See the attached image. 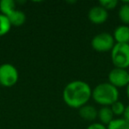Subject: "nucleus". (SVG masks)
<instances>
[{
  "label": "nucleus",
  "mask_w": 129,
  "mask_h": 129,
  "mask_svg": "<svg viewBox=\"0 0 129 129\" xmlns=\"http://www.w3.org/2000/svg\"><path fill=\"white\" fill-rule=\"evenodd\" d=\"M111 59L113 66L118 68L129 67V44L115 43L111 51Z\"/></svg>",
  "instance_id": "3"
},
{
  "label": "nucleus",
  "mask_w": 129,
  "mask_h": 129,
  "mask_svg": "<svg viewBox=\"0 0 129 129\" xmlns=\"http://www.w3.org/2000/svg\"><path fill=\"white\" fill-rule=\"evenodd\" d=\"M91 96V88L83 81H73L67 83L62 94L64 104L70 108L78 110L88 104Z\"/></svg>",
  "instance_id": "1"
},
{
  "label": "nucleus",
  "mask_w": 129,
  "mask_h": 129,
  "mask_svg": "<svg viewBox=\"0 0 129 129\" xmlns=\"http://www.w3.org/2000/svg\"><path fill=\"white\" fill-rule=\"evenodd\" d=\"M118 15L123 25L129 26V2H125L120 6Z\"/></svg>",
  "instance_id": "13"
},
{
  "label": "nucleus",
  "mask_w": 129,
  "mask_h": 129,
  "mask_svg": "<svg viewBox=\"0 0 129 129\" xmlns=\"http://www.w3.org/2000/svg\"><path fill=\"white\" fill-rule=\"evenodd\" d=\"M107 129H129V123L123 118H114L107 125Z\"/></svg>",
  "instance_id": "15"
},
{
  "label": "nucleus",
  "mask_w": 129,
  "mask_h": 129,
  "mask_svg": "<svg viewBox=\"0 0 129 129\" xmlns=\"http://www.w3.org/2000/svg\"><path fill=\"white\" fill-rule=\"evenodd\" d=\"M12 25L6 15L0 13V36H6L11 30Z\"/></svg>",
  "instance_id": "14"
},
{
  "label": "nucleus",
  "mask_w": 129,
  "mask_h": 129,
  "mask_svg": "<svg viewBox=\"0 0 129 129\" xmlns=\"http://www.w3.org/2000/svg\"><path fill=\"white\" fill-rule=\"evenodd\" d=\"M97 111L91 104H85L79 109V115L82 119L87 121H94L97 118Z\"/></svg>",
  "instance_id": "9"
},
{
  "label": "nucleus",
  "mask_w": 129,
  "mask_h": 129,
  "mask_svg": "<svg viewBox=\"0 0 129 129\" xmlns=\"http://www.w3.org/2000/svg\"><path fill=\"white\" fill-rule=\"evenodd\" d=\"M110 107H111V111H112L114 116L115 115H116V116H121V115H123L124 111H125V106L123 103L118 100L117 102H115L114 104H111Z\"/></svg>",
  "instance_id": "16"
},
{
  "label": "nucleus",
  "mask_w": 129,
  "mask_h": 129,
  "mask_svg": "<svg viewBox=\"0 0 129 129\" xmlns=\"http://www.w3.org/2000/svg\"><path fill=\"white\" fill-rule=\"evenodd\" d=\"M108 82L111 83L115 88H124L129 84V76L126 69L114 67L110 71L108 74Z\"/></svg>",
  "instance_id": "6"
},
{
  "label": "nucleus",
  "mask_w": 129,
  "mask_h": 129,
  "mask_svg": "<svg viewBox=\"0 0 129 129\" xmlns=\"http://www.w3.org/2000/svg\"><path fill=\"white\" fill-rule=\"evenodd\" d=\"M97 118L99 119L101 124L107 126L113 119H114V114L111 111L110 106H103L98 110L97 112Z\"/></svg>",
  "instance_id": "10"
},
{
  "label": "nucleus",
  "mask_w": 129,
  "mask_h": 129,
  "mask_svg": "<svg viewBox=\"0 0 129 129\" xmlns=\"http://www.w3.org/2000/svg\"><path fill=\"white\" fill-rule=\"evenodd\" d=\"M126 70H127V73H128V76H129V67H128V68L126 69Z\"/></svg>",
  "instance_id": "21"
},
{
  "label": "nucleus",
  "mask_w": 129,
  "mask_h": 129,
  "mask_svg": "<svg viewBox=\"0 0 129 129\" xmlns=\"http://www.w3.org/2000/svg\"><path fill=\"white\" fill-rule=\"evenodd\" d=\"M115 41L113 36L110 33L103 32L97 34L92 38L91 46L93 50L97 52H111L115 45Z\"/></svg>",
  "instance_id": "5"
},
{
  "label": "nucleus",
  "mask_w": 129,
  "mask_h": 129,
  "mask_svg": "<svg viewBox=\"0 0 129 129\" xmlns=\"http://www.w3.org/2000/svg\"><path fill=\"white\" fill-rule=\"evenodd\" d=\"M16 9V3L13 0H1L0 1V12L1 14L8 16Z\"/></svg>",
  "instance_id": "12"
},
{
  "label": "nucleus",
  "mask_w": 129,
  "mask_h": 129,
  "mask_svg": "<svg viewBox=\"0 0 129 129\" xmlns=\"http://www.w3.org/2000/svg\"><path fill=\"white\" fill-rule=\"evenodd\" d=\"M118 2L117 0H101L99 1V6H101L106 11L113 10L118 6Z\"/></svg>",
  "instance_id": "17"
},
{
  "label": "nucleus",
  "mask_w": 129,
  "mask_h": 129,
  "mask_svg": "<svg viewBox=\"0 0 129 129\" xmlns=\"http://www.w3.org/2000/svg\"><path fill=\"white\" fill-rule=\"evenodd\" d=\"M126 96L129 100V84L127 85V87H126Z\"/></svg>",
  "instance_id": "20"
},
{
  "label": "nucleus",
  "mask_w": 129,
  "mask_h": 129,
  "mask_svg": "<svg viewBox=\"0 0 129 129\" xmlns=\"http://www.w3.org/2000/svg\"><path fill=\"white\" fill-rule=\"evenodd\" d=\"M0 87H1V85H0Z\"/></svg>",
  "instance_id": "22"
},
{
  "label": "nucleus",
  "mask_w": 129,
  "mask_h": 129,
  "mask_svg": "<svg viewBox=\"0 0 129 129\" xmlns=\"http://www.w3.org/2000/svg\"><path fill=\"white\" fill-rule=\"evenodd\" d=\"M87 129H107V126L103 124H101L100 122H95L92 123L87 127Z\"/></svg>",
  "instance_id": "18"
},
{
  "label": "nucleus",
  "mask_w": 129,
  "mask_h": 129,
  "mask_svg": "<svg viewBox=\"0 0 129 129\" xmlns=\"http://www.w3.org/2000/svg\"><path fill=\"white\" fill-rule=\"evenodd\" d=\"M118 89L109 82H102L92 90L93 100L102 106H111L118 100Z\"/></svg>",
  "instance_id": "2"
},
{
  "label": "nucleus",
  "mask_w": 129,
  "mask_h": 129,
  "mask_svg": "<svg viewBox=\"0 0 129 129\" xmlns=\"http://www.w3.org/2000/svg\"><path fill=\"white\" fill-rule=\"evenodd\" d=\"M19 80V72L16 67L9 63L0 66V85L5 88H12Z\"/></svg>",
  "instance_id": "4"
},
{
  "label": "nucleus",
  "mask_w": 129,
  "mask_h": 129,
  "mask_svg": "<svg viewBox=\"0 0 129 129\" xmlns=\"http://www.w3.org/2000/svg\"><path fill=\"white\" fill-rule=\"evenodd\" d=\"M112 36L116 43L129 44V26L122 24L117 27Z\"/></svg>",
  "instance_id": "8"
},
{
  "label": "nucleus",
  "mask_w": 129,
  "mask_h": 129,
  "mask_svg": "<svg viewBox=\"0 0 129 129\" xmlns=\"http://www.w3.org/2000/svg\"><path fill=\"white\" fill-rule=\"evenodd\" d=\"M108 17V11H106L104 8L101 6H95L88 11V18L91 23L95 25H101L107 21Z\"/></svg>",
  "instance_id": "7"
},
{
  "label": "nucleus",
  "mask_w": 129,
  "mask_h": 129,
  "mask_svg": "<svg viewBox=\"0 0 129 129\" xmlns=\"http://www.w3.org/2000/svg\"><path fill=\"white\" fill-rule=\"evenodd\" d=\"M9 20L10 23H11L12 27L14 26V27H20L26 22L27 20V17L24 12L20 11V10L15 9L13 13H10L8 16H6Z\"/></svg>",
  "instance_id": "11"
},
{
  "label": "nucleus",
  "mask_w": 129,
  "mask_h": 129,
  "mask_svg": "<svg viewBox=\"0 0 129 129\" xmlns=\"http://www.w3.org/2000/svg\"><path fill=\"white\" fill-rule=\"evenodd\" d=\"M122 116H123L124 119L129 123V104L125 106V111H124V113H123V115H122Z\"/></svg>",
  "instance_id": "19"
}]
</instances>
